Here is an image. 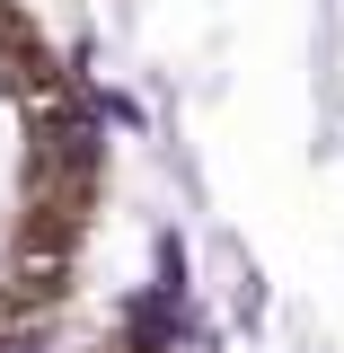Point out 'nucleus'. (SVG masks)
Returning a JSON list of instances; mask_svg holds the SVG:
<instances>
[{
  "label": "nucleus",
  "mask_w": 344,
  "mask_h": 353,
  "mask_svg": "<svg viewBox=\"0 0 344 353\" xmlns=\"http://www.w3.org/2000/svg\"><path fill=\"white\" fill-rule=\"evenodd\" d=\"M106 212V115L36 0H0V353H53Z\"/></svg>",
  "instance_id": "obj_1"
}]
</instances>
